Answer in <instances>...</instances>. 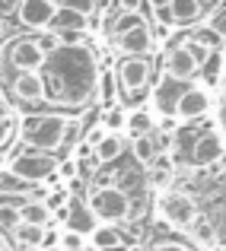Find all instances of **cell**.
I'll use <instances>...</instances> for the list:
<instances>
[{"label": "cell", "instance_id": "obj_1", "mask_svg": "<svg viewBox=\"0 0 226 251\" xmlns=\"http://www.w3.org/2000/svg\"><path fill=\"white\" fill-rule=\"evenodd\" d=\"M45 76V86H48V99L57 105H89V99L96 96L99 86V67L96 57L86 45H77V48H67L61 45L57 51H51L45 57V67L38 70Z\"/></svg>", "mask_w": 226, "mask_h": 251}, {"label": "cell", "instance_id": "obj_2", "mask_svg": "<svg viewBox=\"0 0 226 251\" xmlns=\"http://www.w3.org/2000/svg\"><path fill=\"white\" fill-rule=\"evenodd\" d=\"M77 121L67 115H29L19 121V140L38 153H57L67 143V134Z\"/></svg>", "mask_w": 226, "mask_h": 251}, {"label": "cell", "instance_id": "obj_3", "mask_svg": "<svg viewBox=\"0 0 226 251\" xmlns=\"http://www.w3.org/2000/svg\"><path fill=\"white\" fill-rule=\"evenodd\" d=\"M86 203H89L92 216H96L99 223H112V226H115L118 220H128L131 216V197L124 194L121 188H115V184H99V188H92L89 197H86Z\"/></svg>", "mask_w": 226, "mask_h": 251}, {"label": "cell", "instance_id": "obj_4", "mask_svg": "<svg viewBox=\"0 0 226 251\" xmlns=\"http://www.w3.org/2000/svg\"><path fill=\"white\" fill-rule=\"evenodd\" d=\"M156 207H159V216L175 229H191L198 220H201L195 197L185 194V191H163Z\"/></svg>", "mask_w": 226, "mask_h": 251}, {"label": "cell", "instance_id": "obj_5", "mask_svg": "<svg viewBox=\"0 0 226 251\" xmlns=\"http://www.w3.org/2000/svg\"><path fill=\"white\" fill-rule=\"evenodd\" d=\"M57 156H51V153H38V150H32V153H13L10 156V169L16 172L23 181H29V184H42L45 178H55L57 175Z\"/></svg>", "mask_w": 226, "mask_h": 251}, {"label": "cell", "instance_id": "obj_6", "mask_svg": "<svg viewBox=\"0 0 226 251\" xmlns=\"http://www.w3.org/2000/svg\"><path fill=\"white\" fill-rule=\"evenodd\" d=\"M115 48L128 57H141L153 48V25L143 23L137 16H128L121 25H118V35H115Z\"/></svg>", "mask_w": 226, "mask_h": 251}, {"label": "cell", "instance_id": "obj_7", "mask_svg": "<svg viewBox=\"0 0 226 251\" xmlns=\"http://www.w3.org/2000/svg\"><path fill=\"white\" fill-rule=\"evenodd\" d=\"M45 51L38 45V38H13L6 45V61L19 70V74H38L45 67Z\"/></svg>", "mask_w": 226, "mask_h": 251}, {"label": "cell", "instance_id": "obj_8", "mask_svg": "<svg viewBox=\"0 0 226 251\" xmlns=\"http://www.w3.org/2000/svg\"><path fill=\"white\" fill-rule=\"evenodd\" d=\"M150 61L147 57H124V61H118L115 67V80H118V89L124 92H141L143 86L150 83Z\"/></svg>", "mask_w": 226, "mask_h": 251}, {"label": "cell", "instance_id": "obj_9", "mask_svg": "<svg viewBox=\"0 0 226 251\" xmlns=\"http://www.w3.org/2000/svg\"><path fill=\"white\" fill-rule=\"evenodd\" d=\"M188 80H175V76H169L166 74L163 80H159L156 86H153V105H156V111L159 115H166V118H172L178 111V102H182V96L188 92Z\"/></svg>", "mask_w": 226, "mask_h": 251}, {"label": "cell", "instance_id": "obj_10", "mask_svg": "<svg viewBox=\"0 0 226 251\" xmlns=\"http://www.w3.org/2000/svg\"><path fill=\"white\" fill-rule=\"evenodd\" d=\"M55 13H57V3H55V0H23L16 16H19V23H23L26 29L45 32V29H51Z\"/></svg>", "mask_w": 226, "mask_h": 251}, {"label": "cell", "instance_id": "obj_11", "mask_svg": "<svg viewBox=\"0 0 226 251\" xmlns=\"http://www.w3.org/2000/svg\"><path fill=\"white\" fill-rule=\"evenodd\" d=\"M220 156H226V140L217 130H207L191 143V166H214Z\"/></svg>", "mask_w": 226, "mask_h": 251}, {"label": "cell", "instance_id": "obj_12", "mask_svg": "<svg viewBox=\"0 0 226 251\" xmlns=\"http://www.w3.org/2000/svg\"><path fill=\"white\" fill-rule=\"evenodd\" d=\"M198 70H201V64L195 61L188 45H175V48L166 51V74L169 76H175V80H191Z\"/></svg>", "mask_w": 226, "mask_h": 251}, {"label": "cell", "instance_id": "obj_13", "mask_svg": "<svg viewBox=\"0 0 226 251\" xmlns=\"http://www.w3.org/2000/svg\"><path fill=\"white\" fill-rule=\"evenodd\" d=\"M207 111H210V92H207V86H188V92L182 96L175 115L182 118V121H195V118H204Z\"/></svg>", "mask_w": 226, "mask_h": 251}, {"label": "cell", "instance_id": "obj_14", "mask_svg": "<svg viewBox=\"0 0 226 251\" xmlns=\"http://www.w3.org/2000/svg\"><path fill=\"white\" fill-rule=\"evenodd\" d=\"M61 216H67V232H77V235H92L96 232V216H92L89 203L80 201V197H70L67 210Z\"/></svg>", "mask_w": 226, "mask_h": 251}, {"label": "cell", "instance_id": "obj_15", "mask_svg": "<svg viewBox=\"0 0 226 251\" xmlns=\"http://www.w3.org/2000/svg\"><path fill=\"white\" fill-rule=\"evenodd\" d=\"M13 92L26 102H42L48 99V86H45V76L42 74H19L13 80Z\"/></svg>", "mask_w": 226, "mask_h": 251}, {"label": "cell", "instance_id": "obj_16", "mask_svg": "<svg viewBox=\"0 0 226 251\" xmlns=\"http://www.w3.org/2000/svg\"><path fill=\"white\" fill-rule=\"evenodd\" d=\"M89 29V16L77 13L70 6H57L55 19H51V32H86Z\"/></svg>", "mask_w": 226, "mask_h": 251}, {"label": "cell", "instance_id": "obj_17", "mask_svg": "<svg viewBox=\"0 0 226 251\" xmlns=\"http://www.w3.org/2000/svg\"><path fill=\"white\" fill-rule=\"evenodd\" d=\"M19 216H23V223H32V226H48L55 213H51V207L45 201H35V197H32V201L19 203Z\"/></svg>", "mask_w": 226, "mask_h": 251}, {"label": "cell", "instance_id": "obj_18", "mask_svg": "<svg viewBox=\"0 0 226 251\" xmlns=\"http://www.w3.org/2000/svg\"><path fill=\"white\" fill-rule=\"evenodd\" d=\"M89 245L96 251H115L121 245V229L112 226V223H102V226H96V232L89 235Z\"/></svg>", "mask_w": 226, "mask_h": 251}, {"label": "cell", "instance_id": "obj_19", "mask_svg": "<svg viewBox=\"0 0 226 251\" xmlns=\"http://www.w3.org/2000/svg\"><path fill=\"white\" fill-rule=\"evenodd\" d=\"M169 13H172V23H198L204 13L201 0H169Z\"/></svg>", "mask_w": 226, "mask_h": 251}, {"label": "cell", "instance_id": "obj_20", "mask_svg": "<svg viewBox=\"0 0 226 251\" xmlns=\"http://www.w3.org/2000/svg\"><path fill=\"white\" fill-rule=\"evenodd\" d=\"M32 188L35 184L23 181L13 169H0V194L3 197H26V194H32Z\"/></svg>", "mask_w": 226, "mask_h": 251}, {"label": "cell", "instance_id": "obj_21", "mask_svg": "<svg viewBox=\"0 0 226 251\" xmlns=\"http://www.w3.org/2000/svg\"><path fill=\"white\" fill-rule=\"evenodd\" d=\"M121 150H124V140L118 134H109V130H105L102 140L92 147V153H96V162H115L118 156H121Z\"/></svg>", "mask_w": 226, "mask_h": 251}, {"label": "cell", "instance_id": "obj_22", "mask_svg": "<svg viewBox=\"0 0 226 251\" xmlns=\"http://www.w3.org/2000/svg\"><path fill=\"white\" fill-rule=\"evenodd\" d=\"M13 239L23 248H42L45 245V226H32V223H19L13 229Z\"/></svg>", "mask_w": 226, "mask_h": 251}, {"label": "cell", "instance_id": "obj_23", "mask_svg": "<svg viewBox=\"0 0 226 251\" xmlns=\"http://www.w3.org/2000/svg\"><path fill=\"white\" fill-rule=\"evenodd\" d=\"M124 130H131L134 137H147V134L156 130V124H153V118H150L147 108H134V111H128V124H124Z\"/></svg>", "mask_w": 226, "mask_h": 251}, {"label": "cell", "instance_id": "obj_24", "mask_svg": "<svg viewBox=\"0 0 226 251\" xmlns=\"http://www.w3.org/2000/svg\"><path fill=\"white\" fill-rule=\"evenodd\" d=\"M131 150H134V159L143 162V166H153L159 156V147H156V137L147 134V137H134V143H131Z\"/></svg>", "mask_w": 226, "mask_h": 251}, {"label": "cell", "instance_id": "obj_25", "mask_svg": "<svg viewBox=\"0 0 226 251\" xmlns=\"http://www.w3.org/2000/svg\"><path fill=\"white\" fill-rule=\"evenodd\" d=\"M115 96H118V80H115V74H99L96 99H99L102 105H112V102H115Z\"/></svg>", "mask_w": 226, "mask_h": 251}, {"label": "cell", "instance_id": "obj_26", "mask_svg": "<svg viewBox=\"0 0 226 251\" xmlns=\"http://www.w3.org/2000/svg\"><path fill=\"white\" fill-rule=\"evenodd\" d=\"M13 134H16V118L6 105H0V147H6L13 140Z\"/></svg>", "mask_w": 226, "mask_h": 251}, {"label": "cell", "instance_id": "obj_27", "mask_svg": "<svg viewBox=\"0 0 226 251\" xmlns=\"http://www.w3.org/2000/svg\"><path fill=\"white\" fill-rule=\"evenodd\" d=\"M19 223H23V216H19V203H0V229H16Z\"/></svg>", "mask_w": 226, "mask_h": 251}, {"label": "cell", "instance_id": "obj_28", "mask_svg": "<svg viewBox=\"0 0 226 251\" xmlns=\"http://www.w3.org/2000/svg\"><path fill=\"white\" fill-rule=\"evenodd\" d=\"M191 38H195L198 45H204V48H210V51H217V48L223 45V38L217 35L214 29H207V25H201V29H195V35H191Z\"/></svg>", "mask_w": 226, "mask_h": 251}, {"label": "cell", "instance_id": "obj_29", "mask_svg": "<svg viewBox=\"0 0 226 251\" xmlns=\"http://www.w3.org/2000/svg\"><path fill=\"white\" fill-rule=\"evenodd\" d=\"M191 229H195V239L201 242V245H214V242H217V229L210 226V223L204 220V216H201V220H198Z\"/></svg>", "mask_w": 226, "mask_h": 251}, {"label": "cell", "instance_id": "obj_30", "mask_svg": "<svg viewBox=\"0 0 226 251\" xmlns=\"http://www.w3.org/2000/svg\"><path fill=\"white\" fill-rule=\"evenodd\" d=\"M124 124H128V111H121V108H109L105 111V130H109V134L121 130Z\"/></svg>", "mask_w": 226, "mask_h": 251}, {"label": "cell", "instance_id": "obj_31", "mask_svg": "<svg viewBox=\"0 0 226 251\" xmlns=\"http://www.w3.org/2000/svg\"><path fill=\"white\" fill-rule=\"evenodd\" d=\"M207 29H214L217 35L226 42V6H217V10L207 16Z\"/></svg>", "mask_w": 226, "mask_h": 251}, {"label": "cell", "instance_id": "obj_32", "mask_svg": "<svg viewBox=\"0 0 226 251\" xmlns=\"http://www.w3.org/2000/svg\"><path fill=\"white\" fill-rule=\"evenodd\" d=\"M57 6H70V10L77 13H86V16H92L96 13V0H55Z\"/></svg>", "mask_w": 226, "mask_h": 251}, {"label": "cell", "instance_id": "obj_33", "mask_svg": "<svg viewBox=\"0 0 226 251\" xmlns=\"http://www.w3.org/2000/svg\"><path fill=\"white\" fill-rule=\"evenodd\" d=\"M38 45H42V51H45V54H51V51H57V48H61V38H57V32L45 29L42 35H38Z\"/></svg>", "mask_w": 226, "mask_h": 251}, {"label": "cell", "instance_id": "obj_34", "mask_svg": "<svg viewBox=\"0 0 226 251\" xmlns=\"http://www.w3.org/2000/svg\"><path fill=\"white\" fill-rule=\"evenodd\" d=\"M61 248L64 251H80V248H83V235L67 232V229H64V232H61Z\"/></svg>", "mask_w": 226, "mask_h": 251}, {"label": "cell", "instance_id": "obj_35", "mask_svg": "<svg viewBox=\"0 0 226 251\" xmlns=\"http://www.w3.org/2000/svg\"><path fill=\"white\" fill-rule=\"evenodd\" d=\"M57 175H64L67 181H74V178L80 175V162L74 159V156H70V159H64L61 166H57Z\"/></svg>", "mask_w": 226, "mask_h": 251}, {"label": "cell", "instance_id": "obj_36", "mask_svg": "<svg viewBox=\"0 0 226 251\" xmlns=\"http://www.w3.org/2000/svg\"><path fill=\"white\" fill-rule=\"evenodd\" d=\"M118 6H121V13H128V16H137L143 6V0H118Z\"/></svg>", "mask_w": 226, "mask_h": 251}, {"label": "cell", "instance_id": "obj_37", "mask_svg": "<svg viewBox=\"0 0 226 251\" xmlns=\"http://www.w3.org/2000/svg\"><path fill=\"white\" fill-rule=\"evenodd\" d=\"M61 245V232H57V229H45V251H51V248H57Z\"/></svg>", "mask_w": 226, "mask_h": 251}, {"label": "cell", "instance_id": "obj_38", "mask_svg": "<svg viewBox=\"0 0 226 251\" xmlns=\"http://www.w3.org/2000/svg\"><path fill=\"white\" fill-rule=\"evenodd\" d=\"M153 251H191V248H185L182 242H156Z\"/></svg>", "mask_w": 226, "mask_h": 251}, {"label": "cell", "instance_id": "obj_39", "mask_svg": "<svg viewBox=\"0 0 226 251\" xmlns=\"http://www.w3.org/2000/svg\"><path fill=\"white\" fill-rule=\"evenodd\" d=\"M19 3H23V0H0V16H10V13H19Z\"/></svg>", "mask_w": 226, "mask_h": 251}, {"label": "cell", "instance_id": "obj_40", "mask_svg": "<svg viewBox=\"0 0 226 251\" xmlns=\"http://www.w3.org/2000/svg\"><path fill=\"white\" fill-rule=\"evenodd\" d=\"M0 105H6V96H3V89H0Z\"/></svg>", "mask_w": 226, "mask_h": 251}, {"label": "cell", "instance_id": "obj_41", "mask_svg": "<svg viewBox=\"0 0 226 251\" xmlns=\"http://www.w3.org/2000/svg\"><path fill=\"white\" fill-rule=\"evenodd\" d=\"M220 92H223V99H226V80H223V89H220Z\"/></svg>", "mask_w": 226, "mask_h": 251}, {"label": "cell", "instance_id": "obj_42", "mask_svg": "<svg viewBox=\"0 0 226 251\" xmlns=\"http://www.w3.org/2000/svg\"><path fill=\"white\" fill-rule=\"evenodd\" d=\"M131 251H143V248H141V245H134V248H131Z\"/></svg>", "mask_w": 226, "mask_h": 251}, {"label": "cell", "instance_id": "obj_43", "mask_svg": "<svg viewBox=\"0 0 226 251\" xmlns=\"http://www.w3.org/2000/svg\"><path fill=\"white\" fill-rule=\"evenodd\" d=\"M0 169H3V156H0Z\"/></svg>", "mask_w": 226, "mask_h": 251}, {"label": "cell", "instance_id": "obj_44", "mask_svg": "<svg viewBox=\"0 0 226 251\" xmlns=\"http://www.w3.org/2000/svg\"><path fill=\"white\" fill-rule=\"evenodd\" d=\"M201 3H207V0H201Z\"/></svg>", "mask_w": 226, "mask_h": 251}]
</instances>
